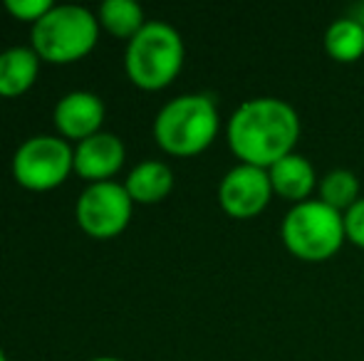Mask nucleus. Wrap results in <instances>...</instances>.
<instances>
[{
    "instance_id": "obj_1",
    "label": "nucleus",
    "mask_w": 364,
    "mask_h": 361,
    "mask_svg": "<svg viewBox=\"0 0 364 361\" xmlns=\"http://www.w3.org/2000/svg\"><path fill=\"white\" fill-rule=\"evenodd\" d=\"M300 131V116L292 104L278 96H253L230 114L225 136L240 164L270 169L295 151Z\"/></svg>"
},
{
    "instance_id": "obj_2",
    "label": "nucleus",
    "mask_w": 364,
    "mask_h": 361,
    "mask_svg": "<svg viewBox=\"0 0 364 361\" xmlns=\"http://www.w3.org/2000/svg\"><path fill=\"white\" fill-rule=\"evenodd\" d=\"M218 129V106L208 94L173 96L154 119V139L171 156H196L206 151Z\"/></svg>"
},
{
    "instance_id": "obj_3",
    "label": "nucleus",
    "mask_w": 364,
    "mask_h": 361,
    "mask_svg": "<svg viewBox=\"0 0 364 361\" xmlns=\"http://www.w3.org/2000/svg\"><path fill=\"white\" fill-rule=\"evenodd\" d=\"M183 40L176 28L164 20H146V25L127 43L124 72L139 89L156 91L176 79L183 67Z\"/></svg>"
},
{
    "instance_id": "obj_4",
    "label": "nucleus",
    "mask_w": 364,
    "mask_h": 361,
    "mask_svg": "<svg viewBox=\"0 0 364 361\" xmlns=\"http://www.w3.org/2000/svg\"><path fill=\"white\" fill-rule=\"evenodd\" d=\"M100 40V20L85 5H53L30 30V48L43 62L73 65L87 57Z\"/></svg>"
},
{
    "instance_id": "obj_5",
    "label": "nucleus",
    "mask_w": 364,
    "mask_h": 361,
    "mask_svg": "<svg viewBox=\"0 0 364 361\" xmlns=\"http://www.w3.org/2000/svg\"><path fill=\"white\" fill-rule=\"evenodd\" d=\"M285 248L305 262H325L347 240L345 218L340 211L325 206L320 198H310L305 203H297L283 218L280 228Z\"/></svg>"
},
{
    "instance_id": "obj_6",
    "label": "nucleus",
    "mask_w": 364,
    "mask_h": 361,
    "mask_svg": "<svg viewBox=\"0 0 364 361\" xmlns=\"http://www.w3.org/2000/svg\"><path fill=\"white\" fill-rule=\"evenodd\" d=\"M10 169L13 179L28 191H53L75 171V149L63 136H30L15 149Z\"/></svg>"
},
{
    "instance_id": "obj_7",
    "label": "nucleus",
    "mask_w": 364,
    "mask_h": 361,
    "mask_svg": "<svg viewBox=\"0 0 364 361\" xmlns=\"http://www.w3.org/2000/svg\"><path fill=\"white\" fill-rule=\"evenodd\" d=\"M132 208H134V201L127 193L124 183H87V188L77 198L75 218L77 226L90 238L109 240L124 233V228L129 226Z\"/></svg>"
},
{
    "instance_id": "obj_8",
    "label": "nucleus",
    "mask_w": 364,
    "mask_h": 361,
    "mask_svg": "<svg viewBox=\"0 0 364 361\" xmlns=\"http://www.w3.org/2000/svg\"><path fill=\"white\" fill-rule=\"evenodd\" d=\"M273 183L268 169L250 164H238L218 183V203L230 218L248 221L263 213L273 198Z\"/></svg>"
},
{
    "instance_id": "obj_9",
    "label": "nucleus",
    "mask_w": 364,
    "mask_h": 361,
    "mask_svg": "<svg viewBox=\"0 0 364 361\" xmlns=\"http://www.w3.org/2000/svg\"><path fill=\"white\" fill-rule=\"evenodd\" d=\"M55 129L68 141H85L100 134L105 124V101L87 89L68 91L58 99L53 111Z\"/></svg>"
},
{
    "instance_id": "obj_10",
    "label": "nucleus",
    "mask_w": 364,
    "mask_h": 361,
    "mask_svg": "<svg viewBox=\"0 0 364 361\" xmlns=\"http://www.w3.org/2000/svg\"><path fill=\"white\" fill-rule=\"evenodd\" d=\"M124 141L117 134L100 131L75 146V174L87 183L112 181V176L124 166Z\"/></svg>"
},
{
    "instance_id": "obj_11",
    "label": "nucleus",
    "mask_w": 364,
    "mask_h": 361,
    "mask_svg": "<svg viewBox=\"0 0 364 361\" xmlns=\"http://www.w3.org/2000/svg\"><path fill=\"white\" fill-rule=\"evenodd\" d=\"M270 183H273V193L285 201H290L292 206L297 203L310 201L312 191H317V179L315 166L305 159L302 154H288L285 159H280L278 164H273L268 169Z\"/></svg>"
},
{
    "instance_id": "obj_12",
    "label": "nucleus",
    "mask_w": 364,
    "mask_h": 361,
    "mask_svg": "<svg viewBox=\"0 0 364 361\" xmlns=\"http://www.w3.org/2000/svg\"><path fill=\"white\" fill-rule=\"evenodd\" d=\"M40 62L33 48L15 45L0 52V96H20L35 84L40 74Z\"/></svg>"
},
{
    "instance_id": "obj_13",
    "label": "nucleus",
    "mask_w": 364,
    "mask_h": 361,
    "mask_svg": "<svg viewBox=\"0 0 364 361\" xmlns=\"http://www.w3.org/2000/svg\"><path fill=\"white\" fill-rule=\"evenodd\" d=\"M124 188L129 198L141 206H154L161 203L173 188V171L164 161H141L129 171L124 181Z\"/></svg>"
},
{
    "instance_id": "obj_14",
    "label": "nucleus",
    "mask_w": 364,
    "mask_h": 361,
    "mask_svg": "<svg viewBox=\"0 0 364 361\" xmlns=\"http://www.w3.org/2000/svg\"><path fill=\"white\" fill-rule=\"evenodd\" d=\"M97 20L100 28L127 43L146 25L144 10L134 0H105L97 10Z\"/></svg>"
},
{
    "instance_id": "obj_15",
    "label": "nucleus",
    "mask_w": 364,
    "mask_h": 361,
    "mask_svg": "<svg viewBox=\"0 0 364 361\" xmlns=\"http://www.w3.org/2000/svg\"><path fill=\"white\" fill-rule=\"evenodd\" d=\"M325 50L337 62H355L364 55V23L355 18H340L325 30Z\"/></svg>"
},
{
    "instance_id": "obj_16",
    "label": "nucleus",
    "mask_w": 364,
    "mask_h": 361,
    "mask_svg": "<svg viewBox=\"0 0 364 361\" xmlns=\"http://www.w3.org/2000/svg\"><path fill=\"white\" fill-rule=\"evenodd\" d=\"M317 198L345 216L360 201V179L350 169H332L317 183Z\"/></svg>"
},
{
    "instance_id": "obj_17",
    "label": "nucleus",
    "mask_w": 364,
    "mask_h": 361,
    "mask_svg": "<svg viewBox=\"0 0 364 361\" xmlns=\"http://www.w3.org/2000/svg\"><path fill=\"white\" fill-rule=\"evenodd\" d=\"M55 3L50 0H5V10L13 15L15 20H23V23H30L35 25L40 18L53 10Z\"/></svg>"
},
{
    "instance_id": "obj_18",
    "label": "nucleus",
    "mask_w": 364,
    "mask_h": 361,
    "mask_svg": "<svg viewBox=\"0 0 364 361\" xmlns=\"http://www.w3.org/2000/svg\"><path fill=\"white\" fill-rule=\"evenodd\" d=\"M345 235L352 245L364 250V196L345 213Z\"/></svg>"
},
{
    "instance_id": "obj_19",
    "label": "nucleus",
    "mask_w": 364,
    "mask_h": 361,
    "mask_svg": "<svg viewBox=\"0 0 364 361\" xmlns=\"http://www.w3.org/2000/svg\"><path fill=\"white\" fill-rule=\"evenodd\" d=\"M90 361H122V359H117V357H95V359H90Z\"/></svg>"
},
{
    "instance_id": "obj_20",
    "label": "nucleus",
    "mask_w": 364,
    "mask_h": 361,
    "mask_svg": "<svg viewBox=\"0 0 364 361\" xmlns=\"http://www.w3.org/2000/svg\"><path fill=\"white\" fill-rule=\"evenodd\" d=\"M0 361H8V357H5V352L0 349Z\"/></svg>"
}]
</instances>
